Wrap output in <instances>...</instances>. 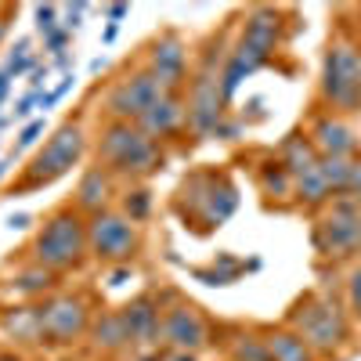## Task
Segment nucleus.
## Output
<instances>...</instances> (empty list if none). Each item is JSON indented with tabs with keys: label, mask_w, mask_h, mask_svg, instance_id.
Returning <instances> with one entry per match:
<instances>
[{
	"label": "nucleus",
	"mask_w": 361,
	"mask_h": 361,
	"mask_svg": "<svg viewBox=\"0 0 361 361\" xmlns=\"http://www.w3.org/2000/svg\"><path fill=\"white\" fill-rule=\"evenodd\" d=\"M98 163L123 177H148L163 166V152L137 123H116L112 119L98 141Z\"/></svg>",
	"instance_id": "obj_1"
},
{
	"label": "nucleus",
	"mask_w": 361,
	"mask_h": 361,
	"mask_svg": "<svg viewBox=\"0 0 361 361\" xmlns=\"http://www.w3.org/2000/svg\"><path fill=\"white\" fill-rule=\"evenodd\" d=\"M289 329L296 336H304V343L314 354H333L350 336V325L340 304L318 293H307L304 300H296V307L289 311Z\"/></svg>",
	"instance_id": "obj_2"
},
{
	"label": "nucleus",
	"mask_w": 361,
	"mask_h": 361,
	"mask_svg": "<svg viewBox=\"0 0 361 361\" xmlns=\"http://www.w3.org/2000/svg\"><path fill=\"white\" fill-rule=\"evenodd\" d=\"M87 253H90L87 250V224L73 209H58L54 217H47V224L40 228L37 243H33V257L47 271L80 267Z\"/></svg>",
	"instance_id": "obj_3"
},
{
	"label": "nucleus",
	"mask_w": 361,
	"mask_h": 361,
	"mask_svg": "<svg viewBox=\"0 0 361 361\" xmlns=\"http://www.w3.org/2000/svg\"><path fill=\"white\" fill-rule=\"evenodd\" d=\"M322 98L340 112H357L361 109V51L354 44L333 40L325 47Z\"/></svg>",
	"instance_id": "obj_4"
},
{
	"label": "nucleus",
	"mask_w": 361,
	"mask_h": 361,
	"mask_svg": "<svg viewBox=\"0 0 361 361\" xmlns=\"http://www.w3.org/2000/svg\"><path fill=\"white\" fill-rule=\"evenodd\" d=\"M80 159H83V130H80L76 123L58 127V130L47 137V145L33 156V163H29V170H25V180L18 185V192H25V188H44V185H51V180L66 177Z\"/></svg>",
	"instance_id": "obj_5"
},
{
	"label": "nucleus",
	"mask_w": 361,
	"mask_h": 361,
	"mask_svg": "<svg viewBox=\"0 0 361 361\" xmlns=\"http://www.w3.org/2000/svg\"><path fill=\"white\" fill-rule=\"evenodd\" d=\"M221 47V44H217ZM217 47H209L206 58H202V69L195 73L192 80V98H188V127L206 137V134H214L221 127V119H224V94H221V54H214Z\"/></svg>",
	"instance_id": "obj_6"
},
{
	"label": "nucleus",
	"mask_w": 361,
	"mask_h": 361,
	"mask_svg": "<svg viewBox=\"0 0 361 361\" xmlns=\"http://www.w3.org/2000/svg\"><path fill=\"white\" fill-rule=\"evenodd\" d=\"M137 246H141V238H137V228L130 217L105 209V214H94L87 221V250L94 260L127 264V260H134Z\"/></svg>",
	"instance_id": "obj_7"
},
{
	"label": "nucleus",
	"mask_w": 361,
	"mask_h": 361,
	"mask_svg": "<svg viewBox=\"0 0 361 361\" xmlns=\"http://www.w3.org/2000/svg\"><path fill=\"white\" fill-rule=\"evenodd\" d=\"M314 246L325 257H350L361 250V206L350 195H340L333 209L314 228Z\"/></svg>",
	"instance_id": "obj_8"
},
{
	"label": "nucleus",
	"mask_w": 361,
	"mask_h": 361,
	"mask_svg": "<svg viewBox=\"0 0 361 361\" xmlns=\"http://www.w3.org/2000/svg\"><path fill=\"white\" fill-rule=\"evenodd\" d=\"M279 37H282V15L275 8H253L246 15L243 40H238V47L231 51V58L253 76L271 58V51L279 47Z\"/></svg>",
	"instance_id": "obj_9"
},
{
	"label": "nucleus",
	"mask_w": 361,
	"mask_h": 361,
	"mask_svg": "<svg viewBox=\"0 0 361 361\" xmlns=\"http://www.w3.org/2000/svg\"><path fill=\"white\" fill-rule=\"evenodd\" d=\"M37 314H40V343H73L90 325L83 296H51L44 307H37Z\"/></svg>",
	"instance_id": "obj_10"
},
{
	"label": "nucleus",
	"mask_w": 361,
	"mask_h": 361,
	"mask_svg": "<svg viewBox=\"0 0 361 361\" xmlns=\"http://www.w3.org/2000/svg\"><path fill=\"white\" fill-rule=\"evenodd\" d=\"M180 195H192V206H199L202 224L206 228H221L238 206V192L228 177H214V173H199L192 180L180 185Z\"/></svg>",
	"instance_id": "obj_11"
},
{
	"label": "nucleus",
	"mask_w": 361,
	"mask_h": 361,
	"mask_svg": "<svg viewBox=\"0 0 361 361\" xmlns=\"http://www.w3.org/2000/svg\"><path fill=\"white\" fill-rule=\"evenodd\" d=\"M166 94V90L159 87V80L152 73H134V76H123L112 94H109V112L116 116V123H137V119L152 109L159 98Z\"/></svg>",
	"instance_id": "obj_12"
},
{
	"label": "nucleus",
	"mask_w": 361,
	"mask_h": 361,
	"mask_svg": "<svg viewBox=\"0 0 361 361\" xmlns=\"http://www.w3.org/2000/svg\"><path fill=\"white\" fill-rule=\"evenodd\" d=\"M148 73L159 80V87L166 90V94H177L185 76H188V51H185V44H180V37L166 33L148 47Z\"/></svg>",
	"instance_id": "obj_13"
},
{
	"label": "nucleus",
	"mask_w": 361,
	"mask_h": 361,
	"mask_svg": "<svg viewBox=\"0 0 361 361\" xmlns=\"http://www.w3.org/2000/svg\"><path fill=\"white\" fill-rule=\"evenodd\" d=\"M159 343H166L170 350H188L195 354L202 343H206V322L195 307L188 304H177L163 314V336Z\"/></svg>",
	"instance_id": "obj_14"
},
{
	"label": "nucleus",
	"mask_w": 361,
	"mask_h": 361,
	"mask_svg": "<svg viewBox=\"0 0 361 361\" xmlns=\"http://www.w3.org/2000/svg\"><path fill=\"white\" fill-rule=\"evenodd\" d=\"M311 145L318 156H340V159H350L354 148H357V137L354 130L336 116H322L318 123L311 127Z\"/></svg>",
	"instance_id": "obj_15"
},
{
	"label": "nucleus",
	"mask_w": 361,
	"mask_h": 361,
	"mask_svg": "<svg viewBox=\"0 0 361 361\" xmlns=\"http://www.w3.org/2000/svg\"><path fill=\"white\" fill-rule=\"evenodd\" d=\"M119 314H123V322L130 329V343H159V336H163V314H159L152 296L130 300Z\"/></svg>",
	"instance_id": "obj_16"
},
{
	"label": "nucleus",
	"mask_w": 361,
	"mask_h": 361,
	"mask_svg": "<svg viewBox=\"0 0 361 361\" xmlns=\"http://www.w3.org/2000/svg\"><path fill=\"white\" fill-rule=\"evenodd\" d=\"M185 119H188V116H185V109H180V98H177V94H163L152 109H148V112L137 119V127L156 141V137H170V134H177Z\"/></svg>",
	"instance_id": "obj_17"
},
{
	"label": "nucleus",
	"mask_w": 361,
	"mask_h": 361,
	"mask_svg": "<svg viewBox=\"0 0 361 361\" xmlns=\"http://www.w3.org/2000/svg\"><path fill=\"white\" fill-rule=\"evenodd\" d=\"M109 195H112V177H109V170H105V166H90V170L80 177V185H76V206L87 209V214L94 217V214H105Z\"/></svg>",
	"instance_id": "obj_18"
},
{
	"label": "nucleus",
	"mask_w": 361,
	"mask_h": 361,
	"mask_svg": "<svg viewBox=\"0 0 361 361\" xmlns=\"http://www.w3.org/2000/svg\"><path fill=\"white\" fill-rule=\"evenodd\" d=\"M90 343H94L98 350H109V354L123 350V347L130 343V329H127L123 314H119V311L102 314L94 325H90Z\"/></svg>",
	"instance_id": "obj_19"
},
{
	"label": "nucleus",
	"mask_w": 361,
	"mask_h": 361,
	"mask_svg": "<svg viewBox=\"0 0 361 361\" xmlns=\"http://www.w3.org/2000/svg\"><path fill=\"white\" fill-rule=\"evenodd\" d=\"M282 166L293 173V180L296 177H304V173H311L314 166H318V152H314V145H311V137H304V134H289L286 141H282Z\"/></svg>",
	"instance_id": "obj_20"
},
{
	"label": "nucleus",
	"mask_w": 361,
	"mask_h": 361,
	"mask_svg": "<svg viewBox=\"0 0 361 361\" xmlns=\"http://www.w3.org/2000/svg\"><path fill=\"white\" fill-rule=\"evenodd\" d=\"M271 361H314V350L304 343V336H296L293 329H275L264 336Z\"/></svg>",
	"instance_id": "obj_21"
},
{
	"label": "nucleus",
	"mask_w": 361,
	"mask_h": 361,
	"mask_svg": "<svg viewBox=\"0 0 361 361\" xmlns=\"http://www.w3.org/2000/svg\"><path fill=\"white\" fill-rule=\"evenodd\" d=\"M4 325H8V333H15V340L40 343V314H37V307H22V311L8 314Z\"/></svg>",
	"instance_id": "obj_22"
},
{
	"label": "nucleus",
	"mask_w": 361,
	"mask_h": 361,
	"mask_svg": "<svg viewBox=\"0 0 361 361\" xmlns=\"http://www.w3.org/2000/svg\"><path fill=\"white\" fill-rule=\"evenodd\" d=\"M350 159H340V156H322L318 159V170L325 177V185L333 188V192H343L347 195V185H350Z\"/></svg>",
	"instance_id": "obj_23"
},
{
	"label": "nucleus",
	"mask_w": 361,
	"mask_h": 361,
	"mask_svg": "<svg viewBox=\"0 0 361 361\" xmlns=\"http://www.w3.org/2000/svg\"><path fill=\"white\" fill-rule=\"evenodd\" d=\"M293 192H296L300 199H304L307 206H318V202H325V199H329V192H333V188L325 185L322 170L314 166L311 173H304V177H296V180H293Z\"/></svg>",
	"instance_id": "obj_24"
},
{
	"label": "nucleus",
	"mask_w": 361,
	"mask_h": 361,
	"mask_svg": "<svg viewBox=\"0 0 361 361\" xmlns=\"http://www.w3.org/2000/svg\"><path fill=\"white\" fill-rule=\"evenodd\" d=\"M260 185L267 195H289L293 192V173L282 166V159H271L260 166Z\"/></svg>",
	"instance_id": "obj_25"
},
{
	"label": "nucleus",
	"mask_w": 361,
	"mask_h": 361,
	"mask_svg": "<svg viewBox=\"0 0 361 361\" xmlns=\"http://www.w3.org/2000/svg\"><path fill=\"white\" fill-rule=\"evenodd\" d=\"M54 286V271H47V267H29V271H22V275L15 279V289L18 293H25V296H40V293H47Z\"/></svg>",
	"instance_id": "obj_26"
},
{
	"label": "nucleus",
	"mask_w": 361,
	"mask_h": 361,
	"mask_svg": "<svg viewBox=\"0 0 361 361\" xmlns=\"http://www.w3.org/2000/svg\"><path fill=\"white\" fill-rule=\"evenodd\" d=\"M231 354H235V361H271L264 336H235Z\"/></svg>",
	"instance_id": "obj_27"
},
{
	"label": "nucleus",
	"mask_w": 361,
	"mask_h": 361,
	"mask_svg": "<svg viewBox=\"0 0 361 361\" xmlns=\"http://www.w3.org/2000/svg\"><path fill=\"white\" fill-rule=\"evenodd\" d=\"M33 69V54H29V40H18V47L11 51V62H8V73L18 80L22 73Z\"/></svg>",
	"instance_id": "obj_28"
},
{
	"label": "nucleus",
	"mask_w": 361,
	"mask_h": 361,
	"mask_svg": "<svg viewBox=\"0 0 361 361\" xmlns=\"http://www.w3.org/2000/svg\"><path fill=\"white\" fill-rule=\"evenodd\" d=\"M123 206H127V217H130V221H145V217H148V209H152V199H148L145 188H137V192L127 195Z\"/></svg>",
	"instance_id": "obj_29"
},
{
	"label": "nucleus",
	"mask_w": 361,
	"mask_h": 361,
	"mask_svg": "<svg viewBox=\"0 0 361 361\" xmlns=\"http://www.w3.org/2000/svg\"><path fill=\"white\" fill-rule=\"evenodd\" d=\"M73 83H76V76H73V73H66V76H62V83H58L54 90H47V94L40 98V109L47 112L51 105H58V102H62V98L69 94V90H73Z\"/></svg>",
	"instance_id": "obj_30"
},
{
	"label": "nucleus",
	"mask_w": 361,
	"mask_h": 361,
	"mask_svg": "<svg viewBox=\"0 0 361 361\" xmlns=\"http://www.w3.org/2000/svg\"><path fill=\"white\" fill-rule=\"evenodd\" d=\"M37 29L44 33V40L51 33H58V29H62V22H58V8H37Z\"/></svg>",
	"instance_id": "obj_31"
},
{
	"label": "nucleus",
	"mask_w": 361,
	"mask_h": 361,
	"mask_svg": "<svg viewBox=\"0 0 361 361\" xmlns=\"http://www.w3.org/2000/svg\"><path fill=\"white\" fill-rule=\"evenodd\" d=\"M347 296H350V311L361 318V267L350 271V282H347Z\"/></svg>",
	"instance_id": "obj_32"
},
{
	"label": "nucleus",
	"mask_w": 361,
	"mask_h": 361,
	"mask_svg": "<svg viewBox=\"0 0 361 361\" xmlns=\"http://www.w3.org/2000/svg\"><path fill=\"white\" fill-rule=\"evenodd\" d=\"M40 134H44V116H40V119H29V123L22 127V134H18V148H29Z\"/></svg>",
	"instance_id": "obj_33"
},
{
	"label": "nucleus",
	"mask_w": 361,
	"mask_h": 361,
	"mask_svg": "<svg viewBox=\"0 0 361 361\" xmlns=\"http://www.w3.org/2000/svg\"><path fill=\"white\" fill-rule=\"evenodd\" d=\"M83 11H87V4H73V8H66V15H62V29H66V33L80 29V18H83Z\"/></svg>",
	"instance_id": "obj_34"
},
{
	"label": "nucleus",
	"mask_w": 361,
	"mask_h": 361,
	"mask_svg": "<svg viewBox=\"0 0 361 361\" xmlns=\"http://www.w3.org/2000/svg\"><path fill=\"white\" fill-rule=\"evenodd\" d=\"M40 105V94H37V90H33V94H25L18 105H15V119H29V116H33V109Z\"/></svg>",
	"instance_id": "obj_35"
},
{
	"label": "nucleus",
	"mask_w": 361,
	"mask_h": 361,
	"mask_svg": "<svg viewBox=\"0 0 361 361\" xmlns=\"http://www.w3.org/2000/svg\"><path fill=\"white\" fill-rule=\"evenodd\" d=\"M347 195H350V199H357V206H361V159H354V166H350V185H347Z\"/></svg>",
	"instance_id": "obj_36"
},
{
	"label": "nucleus",
	"mask_w": 361,
	"mask_h": 361,
	"mask_svg": "<svg viewBox=\"0 0 361 361\" xmlns=\"http://www.w3.org/2000/svg\"><path fill=\"white\" fill-rule=\"evenodd\" d=\"M69 37L73 33H66V29H58V33H51L44 44H47V51H58V54H66V44H69Z\"/></svg>",
	"instance_id": "obj_37"
},
{
	"label": "nucleus",
	"mask_w": 361,
	"mask_h": 361,
	"mask_svg": "<svg viewBox=\"0 0 361 361\" xmlns=\"http://www.w3.org/2000/svg\"><path fill=\"white\" fill-rule=\"evenodd\" d=\"M11 80H15V76H11L8 69H0V105H4V98H8V90H11Z\"/></svg>",
	"instance_id": "obj_38"
},
{
	"label": "nucleus",
	"mask_w": 361,
	"mask_h": 361,
	"mask_svg": "<svg viewBox=\"0 0 361 361\" xmlns=\"http://www.w3.org/2000/svg\"><path fill=\"white\" fill-rule=\"evenodd\" d=\"M159 361H195V354H188V350H166Z\"/></svg>",
	"instance_id": "obj_39"
},
{
	"label": "nucleus",
	"mask_w": 361,
	"mask_h": 361,
	"mask_svg": "<svg viewBox=\"0 0 361 361\" xmlns=\"http://www.w3.org/2000/svg\"><path fill=\"white\" fill-rule=\"evenodd\" d=\"M8 228H11V231H22V228H29V214H15V217L8 221Z\"/></svg>",
	"instance_id": "obj_40"
},
{
	"label": "nucleus",
	"mask_w": 361,
	"mask_h": 361,
	"mask_svg": "<svg viewBox=\"0 0 361 361\" xmlns=\"http://www.w3.org/2000/svg\"><path fill=\"white\" fill-rule=\"evenodd\" d=\"M127 11H130L127 4H112V8H109V18H112V22H119V18H123Z\"/></svg>",
	"instance_id": "obj_41"
},
{
	"label": "nucleus",
	"mask_w": 361,
	"mask_h": 361,
	"mask_svg": "<svg viewBox=\"0 0 361 361\" xmlns=\"http://www.w3.org/2000/svg\"><path fill=\"white\" fill-rule=\"evenodd\" d=\"M116 33H119V25H116V22H109V25H105V33H102V40H105V44H112V40H116Z\"/></svg>",
	"instance_id": "obj_42"
},
{
	"label": "nucleus",
	"mask_w": 361,
	"mask_h": 361,
	"mask_svg": "<svg viewBox=\"0 0 361 361\" xmlns=\"http://www.w3.org/2000/svg\"><path fill=\"white\" fill-rule=\"evenodd\" d=\"M44 83H47V69H33V87L40 90Z\"/></svg>",
	"instance_id": "obj_43"
},
{
	"label": "nucleus",
	"mask_w": 361,
	"mask_h": 361,
	"mask_svg": "<svg viewBox=\"0 0 361 361\" xmlns=\"http://www.w3.org/2000/svg\"><path fill=\"white\" fill-rule=\"evenodd\" d=\"M0 361H22V357H18V354H8V350H4V354H0Z\"/></svg>",
	"instance_id": "obj_44"
},
{
	"label": "nucleus",
	"mask_w": 361,
	"mask_h": 361,
	"mask_svg": "<svg viewBox=\"0 0 361 361\" xmlns=\"http://www.w3.org/2000/svg\"><path fill=\"white\" fill-rule=\"evenodd\" d=\"M8 166H11V159H0V177L8 173Z\"/></svg>",
	"instance_id": "obj_45"
},
{
	"label": "nucleus",
	"mask_w": 361,
	"mask_h": 361,
	"mask_svg": "<svg viewBox=\"0 0 361 361\" xmlns=\"http://www.w3.org/2000/svg\"><path fill=\"white\" fill-rule=\"evenodd\" d=\"M4 37H8V22H4V18H0V40H4Z\"/></svg>",
	"instance_id": "obj_46"
}]
</instances>
